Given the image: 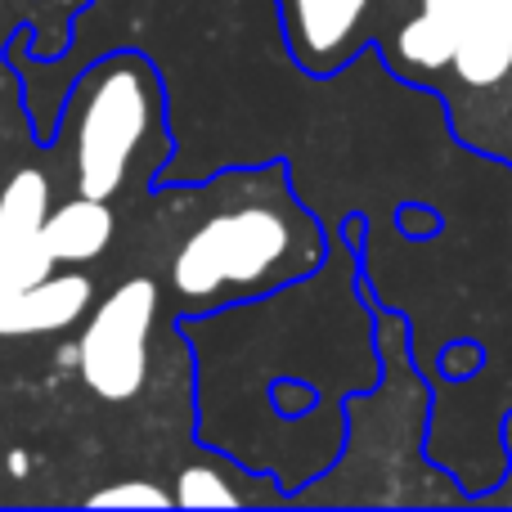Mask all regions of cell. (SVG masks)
<instances>
[{"label": "cell", "instance_id": "cell-6", "mask_svg": "<svg viewBox=\"0 0 512 512\" xmlns=\"http://www.w3.org/2000/svg\"><path fill=\"white\" fill-rule=\"evenodd\" d=\"M369 0H279V27L288 54L306 77L328 81L360 59L355 36Z\"/></svg>", "mask_w": 512, "mask_h": 512}, {"label": "cell", "instance_id": "cell-1", "mask_svg": "<svg viewBox=\"0 0 512 512\" xmlns=\"http://www.w3.org/2000/svg\"><path fill=\"white\" fill-rule=\"evenodd\" d=\"M176 189L185 234L171 252L167 279L180 315H216L274 297L324 265V225L297 203L283 158L225 167L203 185Z\"/></svg>", "mask_w": 512, "mask_h": 512}, {"label": "cell", "instance_id": "cell-9", "mask_svg": "<svg viewBox=\"0 0 512 512\" xmlns=\"http://www.w3.org/2000/svg\"><path fill=\"white\" fill-rule=\"evenodd\" d=\"M90 508H167L171 495L153 481H122V486H108L99 495L86 499Z\"/></svg>", "mask_w": 512, "mask_h": 512}, {"label": "cell", "instance_id": "cell-7", "mask_svg": "<svg viewBox=\"0 0 512 512\" xmlns=\"http://www.w3.org/2000/svg\"><path fill=\"white\" fill-rule=\"evenodd\" d=\"M113 234H117L113 203H99V198H86V194L68 198L63 207L45 212L41 221V239H45V252L54 256V265L95 261L113 243Z\"/></svg>", "mask_w": 512, "mask_h": 512}, {"label": "cell", "instance_id": "cell-8", "mask_svg": "<svg viewBox=\"0 0 512 512\" xmlns=\"http://www.w3.org/2000/svg\"><path fill=\"white\" fill-rule=\"evenodd\" d=\"M171 504H180V508H239L243 499L234 486H225L221 472L189 468V472H180V490L171 495Z\"/></svg>", "mask_w": 512, "mask_h": 512}, {"label": "cell", "instance_id": "cell-2", "mask_svg": "<svg viewBox=\"0 0 512 512\" xmlns=\"http://www.w3.org/2000/svg\"><path fill=\"white\" fill-rule=\"evenodd\" d=\"M355 50L441 99L468 153L512 167V0H369Z\"/></svg>", "mask_w": 512, "mask_h": 512}, {"label": "cell", "instance_id": "cell-4", "mask_svg": "<svg viewBox=\"0 0 512 512\" xmlns=\"http://www.w3.org/2000/svg\"><path fill=\"white\" fill-rule=\"evenodd\" d=\"M50 212V176L14 171L0 189V337H36L72 328L90 310L95 279L59 270L45 252L41 221Z\"/></svg>", "mask_w": 512, "mask_h": 512}, {"label": "cell", "instance_id": "cell-5", "mask_svg": "<svg viewBox=\"0 0 512 512\" xmlns=\"http://www.w3.org/2000/svg\"><path fill=\"white\" fill-rule=\"evenodd\" d=\"M158 319V279L135 274L113 297L99 301L90 328L77 342V369L86 387L104 400L140 396L149 373V333Z\"/></svg>", "mask_w": 512, "mask_h": 512}, {"label": "cell", "instance_id": "cell-10", "mask_svg": "<svg viewBox=\"0 0 512 512\" xmlns=\"http://www.w3.org/2000/svg\"><path fill=\"white\" fill-rule=\"evenodd\" d=\"M45 0H0V23H5L9 14H27V9H41Z\"/></svg>", "mask_w": 512, "mask_h": 512}, {"label": "cell", "instance_id": "cell-3", "mask_svg": "<svg viewBox=\"0 0 512 512\" xmlns=\"http://www.w3.org/2000/svg\"><path fill=\"white\" fill-rule=\"evenodd\" d=\"M50 144H68L77 194L113 203L171 158L167 135V86L149 54L117 50L95 59L68 90L59 131Z\"/></svg>", "mask_w": 512, "mask_h": 512}]
</instances>
